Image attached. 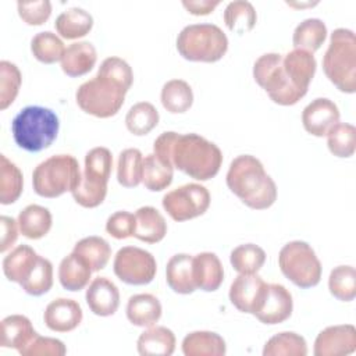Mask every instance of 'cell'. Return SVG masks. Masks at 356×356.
<instances>
[{
  "label": "cell",
  "mask_w": 356,
  "mask_h": 356,
  "mask_svg": "<svg viewBox=\"0 0 356 356\" xmlns=\"http://www.w3.org/2000/svg\"><path fill=\"white\" fill-rule=\"evenodd\" d=\"M153 153L164 164L197 181L211 179L222 164L220 147L197 134L163 132L153 143Z\"/></svg>",
  "instance_id": "6da1fadb"
},
{
  "label": "cell",
  "mask_w": 356,
  "mask_h": 356,
  "mask_svg": "<svg viewBox=\"0 0 356 356\" xmlns=\"http://www.w3.org/2000/svg\"><path fill=\"white\" fill-rule=\"evenodd\" d=\"M227 186L248 207L264 210L277 200V185L263 163L252 154L236 156L227 171Z\"/></svg>",
  "instance_id": "7a4b0ae2"
},
{
  "label": "cell",
  "mask_w": 356,
  "mask_h": 356,
  "mask_svg": "<svg viewBox=\"0 0 356 356\" xmlns=\"http://www.w3.org/2000/svg\"><path fill=\"white\" fill-rule=\"evenodd\" d=\"M58 129L57 114L43 106H26L11 121L15 143L33 153L47 149L56 140Z\"/></svg>",
  "instance_id": "3957f363"
},
{
  "label": "cell",
  "mask_w": 356,
  "mask_h": 356,
  "mask_svg": "<svg viewBox=\"0 0 356 356\" xmlns=\"http://www.w3.org/2000/svg\"><path fill=\"white\" fill-rule=\"evenodd\" d=\"M323 70L341 92H356V36L353 31L348 28L332 31L323 57Z\"/></svg>",
  "instance_id": "277c9868"
},
{
  "label": "cell",
  "mask_w": 356,
  "mask_h": 356,
  "mask_svg": "<svg viewBox=\"0 0 356 356\" xmlns=\"http://www.w3.org/2000/svg\"><path fill=\"white\" fill-rule=\"evenodd\" d=\"M82 172L78 160L71 154L50 156L39 163L32 172L33 191L47 199L72 192L81 182Z\"/></svg>",
  "instance_id": "5b68a950"
},
{
  "label": "cell",
  "mask_w": 356,
  "mask_h": 356,
  "mask_svg": "<svg viewBox=\"0 0 356 356\" xmlns=\"http://www.w3.org/2000/svg\"><path fill=\"white\" fill-rule=\"evenodd\" d=\"M177 50L189 61L216 63L227 53L228 38L214 24H192L178 33Z\"/></svg>",
  "instance_id": "8992f818"
},
{
  "label": "cell",
  "mask_w": 356,
  "mask_h": 356,
  "mask_svg": "<svg viewBox=\"0 0 356 356\" xmlns=\"http://www.w3.org/2000/svg\"><path fill=\"white\" fill-rule=\"evenodd\" d=\"M113 156L107 147L97 146L85 156V170L79 185L71 192L74 200L86 209L97 207L107 195V182L111 175Z\"/></svg>",
  "instance_id": "52a82bcc"
},
{
  "label": "cell",
  "mask_w": 356,
  "mask_h": 356,
  "mask_svg": "<svg viewBox=\"0 0 356 356\" xmlns=\"http://www.w3.org/2000/svg\"><path fill=\"white\" fill-rule=\"evenodd\" d=\"M127 90L107 76L96 74L83 82L75 93L76 104L82 111L97 118L115 115L125 102Z\"/></svg>",
  "instance_id": "ba28073f"
},
{
  "label": "cell",
  "mask_w": 356,
  "mask_h": 356,
  "mask_svg": "<svg viewBox=\"0 0 356 356\" xmlns=\"http://www.w3.org/2000/svg\"><path fill=\"white\" fill-rule=\"evenodd\" d=\"M281 273L299 288L316 286L321 280V263L314 249L305 241H291L278 253Z\"/></svg>",
  "instance_id": "9c48e42d"
},
{
  "label": "cell",
  "mask_w": 356,
  "mask_h": 356,
  "mask_svg": "<svg viewBox=\"0 0 356 356\" xmlns=\"http://www.w3.org/2000/svg\"><path fill=\"white\" fill-rule=\"evenodd\" d=\"M253 78L268 97L280 106H293L305 96L288 79L282 67V54L280 53L260 56L253 64Z\"/></svg>",
  "instance_id": "30bf717a"
},
{
  "label": "cell",
  "mask_w": 356,
  "mask_h": 356,
  "mask_svg": "<svg viewBox=\"0 0 356 356\" xmlns=\"http://www.w3.org/2000/svg\"><path fill=\"white\" fill-rule=\"evenodd\" d=\"M161 203L163 209L174 221H188L207 211L210 192L200 184H185L167 192Z\"/></svg>",
  "instance_id": "8fae6325"
},
{
  "label": "cell",
  "mask_w": 356,
  "mask_h": 356,
  "mask_svg": "<svg viewBox=\"0 0 356 356\" xmlns=\"http://www.w3.org/2000/svg\"><path fill=\"white\" fill-rule=\"evenodd\" d=\"M113 270L117 278L128 285H146L156 277L157 263L150 252L138 246H124L114 256Z\"/></svg>",
  "instance_id": "7c38bea8"
},
{
  "label": "cell",
  "mask_w": 356,
  "mask_h": 356,
  "mask_svg": "<svg viewBox=\"0 0 356 356\" xmlns=\"http://www.w3.org/2000/svg\"><path fill=\"white\" fill-rule=\"evenodd\" d=\"M268 284L257 274H239L229 286V300L242 313L256 314L260 309Z\"/></svg>",
  "instance_id": "4fadbf2b"
},
{
  "label": "cell",
  "mask_w": 356,
  "mask_h": 356,
  "mask_svg": "<svg viewBox=\"0 0 356 356\" xmlns=\"http://www.w3.org/2000/svg\"><path fill=\"white\" fill-rule=\"evenodd\" d=\"M356 350V328L352 324L330 325L314 341L316 356H346Z\"/></svg>",
  "instance_id": "5bb4252c"
},
{
  "label": "cell",
  "mask_w": 356,
  "mask_h": 356,
  "mask_svg": "<svg viewBox=\"0 0 356 356\" xmlns=\"http://www.w3.org/2000/svg\"><path fill=\"white\" fill-rule=\"evenodd\" d=\"M337 122H339V108L327 97L312 100L302 111L303 128L313 136H325Z\"/></svg>",
  "instance_id": "9a60e30c"
},
{
  "label": "cell",
  "mask_w": 356,
  "mask_h": 356,
  "mask_svg": "<svg viewBox=\"0 0 356 356\" xmlns=\"http://www.w3.org/2000/svg\"><path fill=\"white\" fill-rule=\"evenodd\" d=\"M293 310L291 292L281 284H268L264 300L254 317L268 325L280 324L288 320Z\"/></svg>",
  "instance_id": "2e32d148"
},
{
  "label": "cell",
  "mask_w": 356,
  "mask_h": 356,
  "mask_svg": "<svg viewBox=\"0 0 356 356\" xmlns=\"http://www.w3.org/2000/svg\"><path fill=\"white\" fill-rule=\"evenodd\" d=\"M83 313L79 303L68 298H57L51 300L43 313L46 327L56 332H70L82 321Z\"/></svg>",
  "instance_id": "e0dca14e"
},
{
  "label": "cell",
  "mask_w": 356,
  "mask_h": 356,
  "mask_svg": "<svg viewBox=\"0 0 356 356\" xmlns=\"http://www.w3.org/2000/svg\"><path fill=\"white\" fill-rule=\"evenodd\" d=\"M85 299L90 312L100 317L113 316L120 306L118 288L107 277L93 278L86 289Z\"/></svg>",
  "instance_id": "ac0fdd59"
},
{
  "label": "cell",
  "mask_w": 356,
  "mask_h": 356,
  "mask_svg": "<svg viewBox=\"0 0 356 356\" xmlns=\"http://www.w3.org/2000/svg\"><path fill=\"white\" fill-rule=\"evenodd\" d=\"M282 67L291 83L298 90L306 95L317 68V63L313 53L300 49H293L288 51L285 56H282Z\"/></svg>",
  "instance_id": "d6986e66"
},
{
  "label": "cell",
  "mask_w": 356,
  "mask_h": 356,
  "mask_svg": "<svg viewBox=\"0 0 356 356\" xmlns=\"http://www.w3.org/2000/svg\"><path fill=\"white\" fill-rule=\"evenodd\" d=\"M38 335L31 320L22 314H11L1 320L0 345L3 348L24 350Z\"/></svg>",
  "instance_id": "ffe728a7"
},
{
  "label": "cell",
  "mask_w": 356,
  "mask_h": 356,
  "mask_svg": "<svg viewBox=\"0 0 356 356\" xmlns=\"http://www.w3.org/2000/svg\"><path fill=\"white\" fill-rule=\"evenodd\" d=\"M193 278L196 288L213 292L224 281V268L218 256L213 252H202L193 256Z\"/></svg>",
  "instance_id": "44dd1931"
},
{
  "label": "cell",
  "mask_w": 356,
  "mask_h": 356,
  "mask_svg": "<svg viewBox=\"0 0 356 356\" xmlns=\"http://www.w3.org/2000/svg\"><path fill=\"white\" fill-rule=\"evenodd\" d=\"M97 53L90 42H74L71 43L61 58V70L71 78L86 75L95 67Z\"/></svg>",
  "instance_id": "7402d4cb"
},
{
  "label": "cell",
  "mask_w": 356,
  "mask_h": 356,
  "mask_svg": "<svg viewBox=\"0 0 356 356\" xmlns=\"http://www.w3.org/2000/svg\"><path fill=\"white\" fill-rule=\"evenodd\" d=\"M165 280L168 286L181 295L196 291L193 278V256L188 253H177L170 257L165 267Z\"/></svg>",
  "instance_id": "603a6c76"
},
{
  "label": "cell",
  "mask_w": 356,
  "mask_h": 356,
  "mask_svg": "<svg viewBox=\"0 0 356 356\" xmlns=\"http://www.w3.org/2000/svg\"><path fill=\"white\" fill-rule=\"evenodd\" d=\"M39 254L29 245H18L3 259V273L11 282L22 284L33 271Z\"/></svg>",
  "instance_id": "cb8c5ba5"
},
{
  "label": "cell",
  "mask_w": 356,
  "mask_h": 356,
  "mask_svg": "<svg viewBox=\"0 0 356 356\" xmlns=\"http://www.w3.org/2000/svg\"><path fill=\"white\" fill-rule=\"evenodd\" d=\"M92 273L89 263L78 253L71 252L58 266V281L64 289L76 292L89 284Z\"/></svg>",
  "instance_id": "d4e9b609"
},
{
  "label": "cell",
  "mask_w": 356,
  "mask_h": 356,
  "mask_svg": "<svg viewBox=\"0 0 356 356\" xmlns=\"http://www.w3.org/2000/svg\"><path fill=\"white\" fill-rule=\"evenodd\" d=\"M175 335L170 328L152 325L139 335L136 348L142 356H170L175 350Z\"/></svg>",
  "instance_id": "484cf974"
},
{
  "label": "cell",
  "mask_w": 356,
  "mask_h": 356,
  "mask_svg": "<svg viewBox=\"0 0 356 356\" xmlns=\"http://www.w3.org/2000/svg\"><path fill=\"white\" fill-rule=\"evenodd\" d=\"M135 232L134 236L146 243H157L167 234V222L163 214L152 206L139 207L135 211Z\"/></svg>",
  "instance_id": "4316f807"
},
{
  "label": "cell",
  "mask_w": 356,
  "mask_h": 356,
  "mask_svg": "<svg viewBox=\"0 0 356 356\" xmlns=\"http://www.w3.org/2000/svg\"><path fill=\"white\" fill-rule=\"evenodd\" d=\"M161 303L152 293H138L128 299L127 318L136 327H152L161 317Z\"/></svg>",
  "instance_id": "83f0119b"
},
{
  "label": "cell",
  "mask_w": 356,
  "mask_h": 356,
  "mask_svg": "<svg viewBox=\"0 0 356 356\" xmlns=\"http://www.w3.org/2000/svg\"><path fill=\"white\" fill-rule=\"evenodd\" d=\"M185 356H224L227 352L225 341L213 331H193L182 341Z\"/></svg>",
  "instance_id": "f1b7e54d"
},
{
  "label": "cell",
  "mask_w": 356,
  "mask_h": 356,
  "mask_svg": "<svg viewBox=\"0 0 356 356\" xmlns=\"http://www.w3.org/2000/svg\"><path fill=\"white\" fill-rule=\"evenodd\" d=\"M57 33L64 39H79L86 36L93 26V17L81 7H71L63 11L54 22Z\"/></svg>",
  "instance_id": "f546056e"
},
{
  "label": "cell",
  "mask_w": 356,
  "mask_h": 356,
  "mask_svg": "<svg viewBox=\"0 0 356 356\" xmlns=\"http://www.w3.org/2000/svg\"><path fill=\"white\" fill-rule=\"evenodd\" d=\"M19 232L28 239H40L51 228V213L39 204H28L18 214Z\"/></svg>",
  "instance_id": "4dcf8cb0"
},
{
  "label": "cell",
  "mask_w": 356,
  "mask_h": 356,
  "mask_svg": "<svg viewBox=\"0 0 356 356\" xmlns=\"http://www.w3.org/2000/svg\"><path fill=\"white\" fill-rule=\"evenodd\" d=\"M327 39V26L320 18H306L293 31L292 43L295 49L314 53Z\"/></svg>",
  "instance_id": "1f68e13d"
},
{
  "label": "cell",
  "mask_w": 356,
  "mask_h": 356,
  "mask_svg": "<svg viewBox=\"0 0 356 356\" xmlns=\"http://www.w3.org/2000/svg\"><path fill=\"white\" fill-rule=\"evenodd\" d=\"M160 99L163 107L167 111L172 114H179L191 108L193 103V92L186 81L171 79L163 85Z\"/></svg>",
  "instance_id": "d6a6232c"
},
{
  "label": "cell",
  "mask_w": 356,
  "mask_h": 356,
  "mask_svg": "<svg viewBox=\"0 0 356 356\" xmlns=\"http://www.w3.org/2000/svg\"><path fill=\"white\" fill-rule=\"evenodd\" d=\"M257 21V13L250 1L235 0L227 4L224 10V22L227 28L235 33H246L252 31Z\"/></svg>",
  "instance_id": "836d02e7"
},
{
  "label": "cell",
  "mask_w": 356,
  "mask_h": 356,
  "mask_svg": "<svg viewBox=\"0 0 356 356\" xmlns=\"http://www.w3.org/2000/svg\"><path fill=\"white\" fill-rule=\"evenodd\" d=\"M174 167L164 164L154 153L143 159L142 184L152 192H160L168 188L172 182Z\"/></svg>",
  "instance_id": "e575fe53"
},
{
  "label": "cell",
  "mask_w": 356,
  "mask_h": 356,
  "mask_svg": "<svg viewBox=\"0 0 356 356\" xmlns=\"http://www.w3.org/2000/svg\"><path fill=\"white\" fill-rule=\"evenodd\" d=\"M24 188V175L21 170L0 154V203L11 204L18 200Z\"/></svg>",
  "instance_id": "d590c367"
},
{
  "label": "cell",
  "mask_w": 356,
  "mask_h": 356,
  "mask_svg": "<svg viewBox=\"0 0 356 356\" xmlns=\"http://www.w3.org/2000/svg\"><path fill=\"white\" fill-rule=\"evenodd\" d=\"M72 252L82 256L89 263L93 271L103 270L111 257V248L108 242L104 238L96 235L86 236L78 241Z\"/></svg>",
  "instance_id": "8d00e7d4"
},
{
  "label": "cell",
  "mask_w": 356,
  "mask_h": 356,
  "mask_svg": "<svg viewBox=\"0 0 356 356\" xmlns=\"http://www.w3.org/2000/svg\"><path fill=\"white\" fill-rule=\"evenodd\" d=\"M143 156L136 147L125 149L117 161V181L125 188H135L142 182Z\"/></svg>",
  "instance_id": "74e56055"
},
{
  "label": "cell",
  "mask_w": 356,
  "mask_h": 356,
  "mask_svg": "<svg viewBox=\"0 0 356 356\" xmlns=\"http://www.w3.org/2000/svg\"><path fill=\"white\" fill-rule=\"evenodd\" d=\"M307 343L305 338L292 331H284L271 337L264 348L263 356H306Z\"/></svg>",
  "instance_id": "f35d334b"
},
{
  "label": "cell",
  "mask_w": 356,
  "mask_h": 356,
  "mask_svg": "<svg viewBox=\"0 0 356 356\" xmlns=\"http://www.w3.org/2000/svg\"><path fill=\"white\" fill-rule=\"evenodd\" d=\"M159 118V111L152 103L139 102L128 110L125 115V125L131 134L143 136L157 127Z\"/></svg>",
  "instance_id": "ab89813d"
},
{
  "label": "cell",
  "mask_w": 356,
  "mask_h": 356,
  "mask_svg": "<svg viewBox=\"0 0 356 356\" xmlns=\"http://www.w3.org/2000/svg\"><path fill=\"white\" fill-rule=\"evenodd\" d=\"M31 51L33 57L43 64L61 61L65 47L63 40L50 31L36 33L31 40Z\"/></svg>",
  "instance_id": "60d3db41"
},
{
  "label": "cell",
  "mask_w": 356,
  "mask_h": 356,
  "mask_svg": "<svg viewBox=\"0 0 356 356\" xmlns=\"http://www.w3.org/2000/svg\"><path fill=\"white\" fill-rule=\"evenodd\" d=\"M229 261L239 274H257L266 261V252L254 243H243L231 252Z\"/></svg>",
  "instance_id": "b9f144b4"
},
{
  "label": "cell",
  "mask_w": 356,
  "mask_h": 356,
  "mask_svg": "<svg viewBox=\"0 0 356 356\" xmlns=\"http://www.w3.org/2000/svg\"><path fill=\"white\" fill-rule=\"evenodd\" d=\"M328 150L337 157H350L356 149V128L348 122H337L327 132Z\"/></svg>",
  "instance_id": "7bdbcfd3"
},
{
  "label": "cell",
  "mask_w": 356,
  "mask_h": 356,
  "mask_svg": "<svg viewBox=\"0 0 356 356\" xmlns=\"http://www.w3.org/2000/svg\"><path fill=\"white\" fill-rule=\"evenodd\" d=\"M328 289L341 302H350L356 296V270L352 266H337L328 277Z\"/></svg>",
  "instance_id": "ee69618b"
},
{
  "label": "cell",
  "mask_w": 356,
  "mask_h": 356,
  "mask_svg": "<svg viewBox=\"0 0 356 356\" xmlns=\"http://www.w3.org/2000/svg\"><path fill=\"white\" fill-rule=\"evenodd\" d=\"M22 75L18 67L7 60L0 61V110L11 106L19 92Z\"/></svg>",
  "instance_id": "f6af8a7d"
},
{
  "label": "cell",
  "mask_w": 356,
  "mask_h": 356,
  "mask_svg": "<svg viewBox=\"0 0 356 356\" xmlns=\"http://www.w3.org/2000/svg\"><path fill=\"white\" fill-rule=\"evenodd\" d=\"M22 289L32 296H40L53 286V264L49 259L39 256L32 274L21 284Z\"/></svg>",
  "instance_id": "bcb514c9"
},
{
  "label": "cell",
  "mask_w": 356,
  "mask_h": 356,
  "mask_svg": "<svg viewBox=\"0 0 356 356\" xmlns=\"http://www.w3.org/2000/svg\"><path fill=\"white\" fill-rule=\"evenodd\" d=\"M97 74L110 78L111 81L122 86L127 92L129 90L134 82V72L129 64L125 60L115 56L104 58L99 67Z\"/></svg>",
  "instance_id": "7dc6e473"
},
{
  "label": "cell",
  "mask_w": 356,
  "mask_h": 356,
  "mask_svg": "<svg viewBox=\"0 0 356 356\" xmlns=\"http://www.w3.org/2000/svg\"><path fill=\"white\" fill-rule=\"evenodd\" d=\"M17 10L19 18L28 25H42L51 14V3L49 0L36 1H18Z\"/></svg>",
  "instance_id": "c3c4849f"
},
{
  "label": "cell",
  "mask_w": 356,
  "mask_h": 356,
  "mask_svg": "<svg viewBox=\"0 0 356 356\" xmlns=\"http://www.w3.org/2000/svg\"><path fill=\"white\" fill-rule=\"evenodd\" d=\"M67 348L63 341L50 337H40L39 334L33 341L19 352L22 356H64Z\"/></svg>",
  "instance_id": "681fc988"
},
{
  "label": "cell",
  "mask_w": 356,
  "mask_h": 356,
  "mask_svg": "<svg viewBox=\"0 0 356 356\" xmlns=\"http://www.w3.org/2000/svg\"><path fill=\"white\" fill-rule=\"evenodd\" d=\"M135 214L127 210L113 213L106 221V231L115 239H127L135 232Z\"/></svg>",
  "instance_id": "f907efd6"
},
{
  "label": "cell",
  "mask_w": 356,
  "mask_h": 356,
  "mask_svg": "<svg viewBox=\"0 0 356 356\" xmlns=\"http://www.w3.org/2000/svg\"><path fill=\"white\" fill-rule=\"evenodd\" d=\"M1 224V242H0V252L8 250L18 238V221H15L13 217L1 216L0 217Z\"/></svg>",
  "instance_id": "816d5d0a"
},
{
  "label": "cell",
  "mask_w": 356,
  "mask_h": 356,
  "mask_svg": "<svg viewBox=\"0 0 356 356\" xmlns=\"http://www.w3.org/2000/svg\"><path fill=\"white\" fill-rule=\"evenodd\" d=\"M220 4V0H182V6L193 15H207Z\"/></svg>",
  "instance_id": "f5cc1de1"
}]
</instances>
